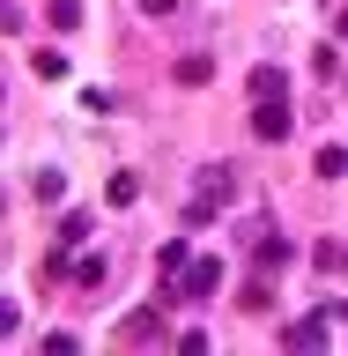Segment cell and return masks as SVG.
<instances>
[{
    "label": "cell",
    "mask_w": 348,
    "mask_h": 356,
    "mask_svg": "<svg viewBox=\"0 0 348 356\" xmlns=\"http://www.w3.org/2000/svg\"><path fill=\"white\" fill-rule=\"evenodd\" d=\"M289 97H252V141H289Z\"/></svg>",
    "instance_id": "cell-1"
},
{
    "label": "cell",
    "mask_w": 348,
    "mask_h": 356,
    "mask_svg": "<svg viewBox=\"0 0 348 356\" xmlns=\"http://www.w3.org/2000/svg\"><path fill=\"white\" fill-rule=\"evenodd\" d=\"M215 289H222V260H193L178 275V297H185V305H208Z\"/></svg>",
    "instance_id": "cell-2"
},
{
    "label": "cell",
    "mask_w": 348,
    "mask_h": 356,
    "mask_svg": "<svg viewBox=\"0 0 348 356\" xmlns=\"http://www.w3.org/2000/svg\"><path fill=\"white\" fill-rule=\"evenodd\" d=\"M326 334H333V319H326V312H311V319L282 327V349H326Z\"/></svg>",
    "instance_id": "cell-3"
},
{
    "label": "cell",
    "mask_w": 348,
    "mask_h": 356,
    "mask_svg": "<svg viewBox=\"0 0 348 356\" xmlns=\"http://www.w3.org/2000/svg\"><path fill=\"white\" fill-rule=\"evenodd\" d=\"M289 260H297L289 238H260V245H252V275H274V267H289Z\"/></svg>",
    "instance_id": "cell-4"
},
{
    "label": "cell",
    "mask_w": 348,
    "mask_h": 356,
    "mask_svg": "<svg viewBox=\"0 0 348 356\" xmlns=\"http://www.w3.org/2000/svg\"><path fill=\"white\" fill-rule=\"evenodd\" d=\"M156 327H163V297H156V312H133V319H119V341H149Z\"/></svg>",
    "instance_id": "cell-5"
},
{
    "label": "cell",
    "mask_w": 348,
    "mask_h": 356,
    "mask_svg": "<svg viewBox=\"0 0 348 356\" xmlns=\"http://www.w3.org/2000/svg\"><path fill=\"white\" fill-rule=\"evenodd\" d=\"M30 67H38L44 82H67V52H60V44H38V52H30Z\"/></svg>",
    "instance_id": "cell-6"
},
{
    "label": "cell",
    "mask_w": 348,
    "mask_h": 356,
    "mask_svg": "<svg viewBox=\"0 0 348 356\" xmlns=\"http://www.w3.org/2000/svg\"><path fill=\"white\" fill-rule=\"evenodd\" d=\"M74 289H104V252H82L74 260Z\"/></svg>",
    "instance_id": "cell-7"
},
{
    "label": "cell",
    "mask_w": 348,
    "mask_h": 356,
    "mask_svg": "<svg viewBox=\"0 0 348 356\" xmlns=\"http://www.w3.org/2000/svg\"><path fill=\"white\" fill-rule=\"evenodd\" d=\"M208 74H215V67H208V52H185V60H178V82H185V89H200Z\"/></svg>",
    "instance_id": "cell-8"
},
{
    "label": "cell",
    "mask_w": 348,
    "mask_h": 356,
    "mask_svg": "<svg viewBox=\"0 0 348 356\" xmlns=\"http://www.w3.org/2000/svg\"><path fill=\"white\" fill-rule=\"evenodd\" d=\"M319 178H348V149H341V141L319 149Z\"/></svg>",
    "instance_id": "cell-9"
},
{
    "label": "cell",
    "mask_w": 348,
    "mask_h": 356,
    "mask_svg": "<svg viewBox=\"0 0 348 356\" xmlns=\"http://www.w3.org/2000/svg\"><path fill=\"white\" fill-rule=\"evenodd\" d=\"M252 97H289V89H282V67H252Z\"/></svg>",
    "instance_id": "cell-10"
},
{
    "label": "cell",
    "mask_w": 348,
    "mask_h": 356,
    "mask_svg": "<svg viewBox=\"0 0 348 356\" xmlns=\"http://www.w3.org/2000/svg\"><path fill=\"white\" fill-rule=\"evenodd\" d=\"M133 200H141V178L119 171V178H111V208H133Z\"/></svg>",
    "instance_id": "cell-11"
},
{
    "label": "cell",
    "mask_w": 348,
    "mask_h": 356,
    "mask_svg": "<svg viewBox=\"0 0 348 356\" xmlns=\"http://www.w3.org/2000/svg\"><path fill=\"white\" fill-rule=\"evenodd\" d=\"M311 267H319V275H341L348 252H341V245H319V252H311Z\"/></svg>",
    "instance_id": "cell-12"
},
{
    "label": "cell",
    "mask_w": 348,
    "mask_h": 356,
    "mask_svg": "<svg viewBox=\"0 0 348 356\" xmlns=\"http://www.w3.org/2000/svg\"><path fill=\"white\" fill-rule=\"evenodd\" d=\"M274 305V289H267V275H252V282H245V312H267Z\"/></svg>",
    "instance_id": "cell-13"
},
{
    "label": "cell",
    "mask_w": 348,
    "mask_h": 356,
    "mask_svg": "<svg viewBox=\"0 0 348 356\" xmlns=\"http://www.w3.org/2000/svg\"><path fill=\"white\" fill-rule=\"evenodd\" d=\"M89 238V216H82V208H74V216H60V245H82Z\"/></svg>",
    "instance_id": "cell-14"
},
{
    "label": "cell",
    "mask_w": 348,
    "mask_h": 356,
    "mask_svg": "<svg viewBox=\"0 0 348 356\" xmlns=\"http://www.w3.org/2000/svg\"><path fill=\"white\" fill-rule=\"evenodd\" d=\"M141 8H149V15H178V8H185V0H141Z\"/></svg>",
    "instance_id": "cell-15"
},
{
    "label": "cell",
    "mask_w": 348,
    "mask_h": 356,
    "mask_svg": "<svg viewBox=\"0 0 348 356\" xmlns=\"http://www.w3.org/2000/svg\"><path fill=\"white\" fill-rule=\"evenodd\" d=\"M333 38H341V44H348V8H341V15H333Z\"/></svg>",
    "instance_id": "cell-16"
}]
</instances>
